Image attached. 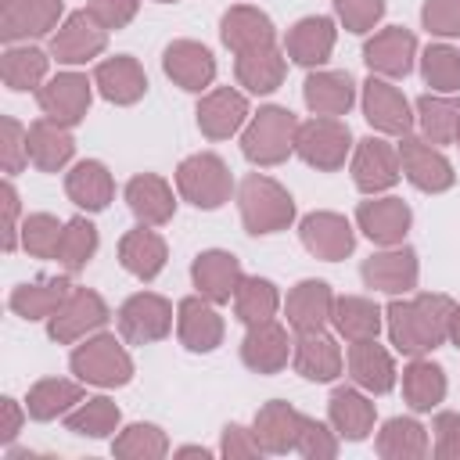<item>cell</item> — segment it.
Segmentation results:
<instances>
[{
  "mask_svg": "<svg viewBox=\"0 0 460 460\" xmlns=\"http://www.w3.org/2000/svg\"><path fill=\"white\" fill-rule=\"evenodd\" d=\"M449 295H413V298H392L385 309L388 338L402 356H428L442 341H449V316H453Z\"/></svg>",
  "mask_w": 460,
  "mask_h": 460,
  "instance_id": "obj_1",
  "label": "cell"
},
{
  "mask_svg": "<svg viewBox=\"0 0 460 460\" xmlns=\"http://www.w3.org/2000/svg\"><path fill=\"white\" fill-rule=\"evenodd\" d=\"M237 208H241L244 230L255 234V237L288 230L295 223V198L288 194V187H280L277 180H270L262 172H252V176L241 180Z\"/></svg>",
  "mask_w": 460,
  "mask_h": 460,
  "instance_id": "obj_2",
  "label": "cell"
},
{
  "mask_svg": "<svg viewBox=\"0 0 460 460\" xmlns=\"http://www.w3.org/2000/svg\"><path fill=\"white\" fill-rule=\"evenodd\" d=\"M295 137H298L295 111L280 104H266L259 108V115L248 119L241 133V151L252 165H280L295 151Z\"/></svg>",
  "mask_w": 460,
  "mask_h": 460,
  "instance_id": "obj_3",
  "label": "cell"
},
{
  "mask_svg": "<svg viewBox=\"0 0 460 460\" xmlns=\"http://www.w3.org/2000/svg\"><path fill=\"white\" fill-rule=\"evenodd\" d=\"M68 367L83 385L97 388H122L133 377V359L115 334H93L83 345H75Z\"/></svg>",
  "mask_w": 460,
  "mask_h": 460,
  "instance_id": "obj_4",
  "label": "cell"
},
{
  "mask_svg": "<svg viewBox=\"0 0 460 460\" xmlns=\"http://www.w3.org/2000/svg\"><path fill=\"white\" fill-rule=\"evenodd\" d=\"M176 190L183 201H190L194 208H219L230 201L234 194V176L226 169V162L212 151H198L190 158H183L176 165Z\"/></svg>",
  "mask_w": 460,
  "mask_h": 460,
  "instance_id": "obj_5",
  "label": "cell"
},
{
  "mask_svg": "<svg viewBox=\"0 0 460 460\" xmlns=\"http://www.w3.org/2000/svg\"><path fill=\"white\" fill-rule=\"evenodd\" d=\"M295 151L305 165H313L320 172H334L345 165V158L352 151V133L334 115H313L309 122H298Z\"/></svg>",
  "mask_w": 460,
  "mask_h": 460,
  "instance_id": "obj_6",
  "label": "cell"
},
{
  "mask_svg": "<svg viewBox=\"0 0 460 460\" xmlns=\"http://www.w3.org/2000/svg\"><path fill=\"white\" fill-rule=\"evenodd\" d=\"M108 305L97 291L90 288H72V295L61 302V309L47 320V334L58 345H75L83 338H90L93 331H101L108 323Z\"/></svg>",
  "mask_w": 460,
  "mask_h": 460,
  "instance_id": "obj_7",
  "label": "cell"
},
{
  "mask_svg": "<svg viewBox=\"0 0 460 460\" xmlns=\"http://www.w3.org/2000/svg\"><path fill=\"white\" fill-rule=\"evenodd\" d=\"M399 165H402V176L424 194H442L456 183L449 158L438 147H431V140L413 137V133L399 137Z\"/></svg>",
  "mask_w": 460,
  "mask_h": 460,
  "instance_id": "obj_8",
  "label": "cell"
},
{
  "mask_svg": "<svg viewBox=\"0 0 460 460\" xmlns=\"http://www.w3.org/2000/svg\"><path fill=\"white\" fill-rule=\"evenodd\" d=\"M172 331V302L155 291H137L119 305V334L133 345L162 341Z\"/></svg>",
  "mask_w": 460,
  "mask_h": 460,
  "instance_id": "obj_9",
  "label": "cell"
},
{
  "mask_svg": "<svg viewBox=\"0 0 460 460\" xmlns=\"http://www.w3.org/2000/svg\"><path fill=\"white\" fill-rule=\"evenodd\" d=\"M108 47V29L90 11H72L50 36V58L61 65H86Z\"/></svg>",
  "mask_w": 460,
  "mask_h": 460,
  "instance_id": "obj_10",
  "label": "cell"
},
{
  "mask_svg": "<svg viewBox=\"0 0 460 460\" xmlns=\"http://www.w3.org/2000/svg\"><path fill=\"white\" fill-rule=\"evenodd\" d=\"M93 83L83 75V72H58L54 79H47L40 90H36V101H40V111L47 119H54L58 126H79L86 119V108H90V90Z\"/></svg>",
  "mask_w": 460,
  "mask_h": 460,
  "instance_id": "obj_11",
  "label": "cell"
},
{
  "mask_svg": "<svg viewBox=\"0 0 460 460\" xmlns=\"http://www.w3.org/2000/svg\"><path fill=\"white\" fill-rule=\"evenodd\" d=\"M363 119L377 129V133H388V137H406L413 129V111H410V101L402 97L399 86H392L388 79L381 75H370L363 83Z\"/></svg>",
  "mask_w": 460,
  "mask_h": 460,
  "instance_id": "obj_12",
  "label": "cell"
},
{
  "mask_svg": "<svg viewBox=\"0 0 460 460\" xmlns=\"http://www.w3.org/2000/svg\"><path fill=\"white\" fill-rule=\"evenodd\" d=\"M402 176V165H399V147H392L388 140L381 137H363L356 144V155H352V180L363 194H381L388 187H395Z\"/></svg>",
  "mask_w": 460,
  "mask_h": 460,
  "instance_id": "obj_13",
  "label": "cell"
},
{
  "mask_svg": "<svg viewBox=\"0 0 460 460\" xmlns=\"http://www.w3.org/2000/svg\"><path fill=\"white\" fill-rule=\"evenodd\" d=\"M363 284L374 288V291H385V295H410L417 288V277H420V266H417V252L406 248V244H392L385 252H374L367 262H363Z\"/></svg>",
  "mask_w": 460,
  "mask_h": 460,
  "instance_id": "obj_14",
  "label": "cell"
},
{
  "mask_svg": "<svg viewBox=\"0 0 460 460\" xmlns=\"http://www.w3.org/2000/svg\"><path fill=\"white\" fill-rule=\"evenodd\" d=\"M65 14V0H4L0 4V40L18 43L32 36H47L58 29Z\"/></svg>",
  "mask_w": 460,
  "mask_h": 460,
  "instance_id": "obj_15",
  "label": "cell"
},
{
  "mask_svg": "<svg viewBox=\"0 0 460 460\" xmlns=\"http://www.w3.org/2000/svg\"><path fill=\"white\" fill-rule=\"evenodd\" d=\"M413 58H417V36L402 25H388L381 32H374L363 47V61L370 68V75H381V79H399L413 68Z\"/></svg>",
  "mask_w": 460,
  "mask_h": 460,
  "instance_id": "obj_16",
  "label": "cell"
},
{
  "mask_svg": "<svg viewBox=\"0 0 460 460\" xmlns=\"http://www.w3.org/2000/svg\"><path fill=\"white\" fill-rule=\"evenodd\" d=\"M162 68L187 93H201L216 79V58H212V50L205 43H194V40H172L162 50Z\"/></svg>",
  "mask_w": 460,
  "mask_h": 460,
  "instance_id": "obj_17",
  "label": "cell"
},
{
  "mask_svg": "<svg viewBox=\"0 0 460 460\" xmlns=\"http://www.w3.org/2000/svg\"><path fill=\"white\" fill-rule=\"evenodd\" d=\"M298 237H302L305 252H313L323 262H338V259L352 255V248H356V230L338 212H309L298 223Z\"/></svg>",
  "mask_w": 460,
  "mask_h": 460,
  "instance_id": "obj_18",
  "label": "cell"
},
{
  "mask_svg": "<svg viewBox=\"0 0 460 460\" xmlns=\"http://www.w3.org/2000/svg\"><path fill=\"white\" fill-rule=\"evenodd\" d=\"M198 129L208 140H230L248 122V97L234 86H216L198 101Z\"/></svg>",
  "mask_w": 460,
  "mask_h": 460,
  "instance_id": "obj_19",
  "label": "cell"
},
{
  "mask_svg": "<svg viewBox=\"0 0 460 460\" xmlns=\"http://www.w3.org/2000/svg\"><path fill=\"white\" fill-rule=\"evenodd\" d=\"M241 259L234 252H223V248H208L201 255H194L190 262V280L198 288L201 298L223 305V302H234V291L241 284Z\"/></svg>",
  "mask_w": 460,
  "mask_h": 460,
  "instance_id": "obj_20",
  "label": "cell"
},
{
  "mask_svg": "<svg viewBox=\"0 0 460 460\" xmlns=\"http://www.w3.org/2000/svg\"><path fill=\"white\" fill-rule=\"evenodd\" d=\"M410 223H413V212L402 198H370V201H359L356 208V226L381 248L402 244Z\"/></svg>",
  "mask_w": 460,
  "mask_h": 460,
  "instance_id": "obj_21",
  "label": "cell"
},
{
  "mask_svg": "<svg viewBox=\"0 0 460 460\" xmlns=\"http://www.w3.org/2000/svg\"><path fill=\"white\" fill-rule=\"evenodd\" d=\"M223 316L216 313V302L190 295L176 305V334L183 341V349L190 352H212L223 345Z\"/></svg>",
  "mask_w": 460,
  "mask_h": 460,
  "instance_id": "obj_22",
  "label": "cell"
},
{
  "mask_svg": "<svg viewBox=\"0 0 460 460\" xmlns=\"http://www.w3.org/2000/svg\"><path fill=\"white\" fill-rule=\"evenodd\" d=\"M291 338H288V327L277 323V320H266V323H252L244 341H241V359L248 370L255 374H280L291 359Z\"/></svg>",
  "mask_w": 460,
  "mask_h": 460,
  "instance_id": "obj_23",
  "label": "cell"
},
{
  "mask_svg": "<svg viewBox=\"0 0 460 460\" xmlns=\"http://www.w3.org/2000/svg\"><path fill=\"white\" fill-rule=\"evenodd\" d=\"M334 22L327 14H309V18H298L288 36H284V54L295 61V65H305V68H316L331 58L334 50Z\"/></svg>",
  "mask_w": 460,
  "mask_h": 460,
  "instance_id": "obj_24",
  "label": "cell"
},
{
  "mask_svg": "<svg viewBox=\"0 0 460 460\" xmlns=\"http://www.w3.org/2000/svg\"><path fill=\"white\" fill-rule=\"evenodd\" d=\"M331 313H334V291L327 280H298L291 291H288V302H284V316H288V327L298 334V331H320L331 323Z\"/></svg>",
  "mask_w": 460,
  "mask_h": 460,
  "instance_id": "obj_25",
  "label": "cell"
},
{
  "mask_svg": "<svg viewBox=\"0 0 460 460\" xmlns=\"http://www.w3.org/2000/svg\"><path fill=\"white\" fill-rule=\"evenodd\" d=\"M291 363L305 381H334L341 374V349L323 327L298 331L291 345Z\"/></svg>",
  "mask_w": 460,
  "mask_h": 460,
  "instance_id": "obj_26",
  "label": "cell"
},
{
  "mask_svg": "<svg viewBox=\"0 0 460 460\" xmlns=\"http://www.w3.org/2000/svg\"><path fill=\"white\" fill-rule=\"evenodd\" d=\"M93 86L111 104H137L147 93V75H144V68H140L137 58L115 54V58H104L93 68Z\"/></svg>",
  "mask_w": 460,
  "mask_h": 460,
  "instance_id": "obj_27",
  "label": "cell"
},
{
  "mask_svg": "<svg viewBox=\"0 0 460 460\" xmlns=\"http://www.w3.org/2000/svg\"><path fill=\"white\" fill-rule=\"evenodd\" d=\"M302 420L305 413H298L291 402L284 399H273L266 406H259L255 420H252V431L262 446V453H291L295 442H298V431H302Z\"/></svg>",
  "mask_w": 460,
  "mask_h": 460,
  "instance_id": "obj_28",
  "label": "cell"
},
{
  "mask_svg": "<svg viewBox=\"0 0 460 460\" xmlns=\"http://www.w3.org/2000/svg\"><path fill=\"white\" fill-rule=\"evenodd\" d=\"M273 22L266 11L252 7V4H234L223 22H219V40L234 50V54H244V50H255V47H270L273 43Z\"/></svg>",
  "mask_w": 460,
  "mask_h": 460,
  "instance_id": "obj_29",
  "label": "cell"
},
{
  "mask_svg": "<svg viewBox=\"0 0 460 460\" xmlns=\"http://www.w3.org/2000/svg\"><path fill=\"white\" fill-rule=\"evenodd\" d=\"M126 205L129 212L144 223V226H162L172 219L176 212V198H172V187L158 176V172H140L126 183Z\"/></svg>",
  "mask_w": 460,
  "mask_h": 460,
  "instance_id": "obj_30",
  "label": "cell"
},
{
  "mask_svg": "<svg viewBox=\"0 0 460 460\" xmlns=\"http://www.w3.org/2000/svg\"><path fill=\"white\" fill-rule=\"evenodd\" d=\"M65 194H68L79 208L101 212V208H108L111 198H115V180H111V172H108L104 162L83 158V162H75V165L65 172Z\"/></svg>",
  "mask_w": 460,
  "mask_h": 460,
  "instance_id": "obj_31",
  "label": "cell"
},
{
  "mask_svg": "<svg viewBox=\"0 0 460 460\" xmlns=\"http://www.w3.org/2000/svg\"><path fill=\"white\" fill-rule=\"evenodd\" d=\"M349 374L363 392H374V395H385L395 385V363L388 349L377 345V338L349 341Z\"/></svg>",
  "mask_w": 460,
  "mask_h": 460,
  "instance_id": "obj_32",
  "label": "cell"
},
{
  "mask_svg": "<svg viewBox=\"0 0 460 460\" xmlns=\"http://www.w3.org/2000/svg\"><path fill=\"white\" fill-rule=\"evenodd\" d=\"M302 97H305V108L313 115H349V108L356 104V83L349 72H313L305 83H302Z\"/></svg>",
  "mask_w": 460,
  "mask_h": 460,
  "instance_id": "obj_33",
  "label": "cell"
},
{
  "mask_svg": "<svg viewBox=\"0 0 460 460\" xmlns=\"http://www.w3.org/2000/svg\"><path fill=\"white\" fill-rule=\"evenodd\" d=\"M374 402L359 388H334L327 399V420L338 431V438L363 442L374 431Z\"/></svg>",
  "mask_w": 460,
  "mask_h": 460,
  "instance_id": "obj_34",
  "label": "cell"
},
{
  "mask_svg": "<svg viewBox=\"0 0 460 460\" xmlns=\"http://www.w3.org/2000/svg\"><path fill=\"white\" fill-rule=\"evenodd\" d=\"M165 259H169V248H165L162 234H155L147 226H137V230L122 234V241H119V262L137 280H155L165 270Z\"/></svg>",
  "mask_w": 460,
  "mask_h": 460,
  "instance_id": "obj_35",
  "label": "cell"
},
{
  "mask_svg": "<svg viewBox=\"0 0 460 460\" xmlns=\"http://www.w3.org/2000/svg\"><path fill=\"white\" fill-rule=\"evenodd\" d=\"M75 155V140L68 133V126H58L54 119H36L29 126V162L40 172H58L72 162Z\"/></svg>",
  "mask_w": 460,
  "mask_h": 460,
  "instance_id": "obj_36",
  "label": "cell"
},
{
  "mask_svg": "<svg viewBox=\"0 0 460 460\" xmlns=\"http://www.w3.org/2000/svg\"><path fill=\"white\" fill-rule=\"evenodd\" d=\"M234 75L248 93H273L288 75V58L273 43L270 47H255V50L237 54Z\"/></svg>",
  "mask_w": 460,
  "mask_h": 460,
  "instance_id": "obj_37",
  "label": "cell"
},
{
  "mask_svg": "<svg viewBox=\"0 0 460 460\" xmlns=\"http://www.w3.org/2000/svg\"><path fill=\"white\" fill-rule=\"evenodd\" d=\"M68 295H72V284L65 277H36L11 291V309L22 320H50Z\"/></svg>",
  "mask_w": 460,
  "mask_h": 460,
  "instance_id": "obj_38",
  "label": "cell"
},
{
  "mask_svg": "<svg viewBox=\"0 0 460 460\" xmlns=\"http://www.w3.org/2000/svg\"><path fill=\"white\" fill-rule=\"evenodd\" d=\"M47 65L50 58L40 47L29 43H7L4 58H0V79L7 90H40L47 83Z\"/></svg>",
  "mask_w": 460,
  "mask_h": 460,
  "instance_id": "obj_39",
  "label": "cell"
},
{
  "mask_svg": "<svg viewBox=\"0 0 460 460\" xmlns=\"http://www.w3.org/2000/svg\"><path fill=\"white\" fill-rule=\"evenodd\" d=\"M402 399L417 413L435 410L446 399V370L424 356H413L410 367L402 370Z\"/></svg>",
  "mask_w": 460,
  "mask_h": 460,
  "instance_id": "obj_40",
  "label": "cell"
},
{
  "mask_svg": "<svg viewBox=\"0 0 460 460\" xmlns=\"http://www.w3.org/2000/svg\"><path fill=\"white\" fill-rule=\"evenodd\" d=\"M428 431L413 417H392L377 431V456L381 460H420L428 456Z\"/></svg>",
  "mask_w": 460,
  "mask_h": 460,
  "instance_id": "obj_41",
  "label": "cell"
},
{
  "mask_svg": "<svg viewBox=\"0 0 460 460\" xmlns=\"http://www.w3.org/2000/svg\"><path fill=\"white\" fill-rule=\"evenodd\" d=\"M331 323H334V331L345 341L377 338V331H381V309H377V302H370L363 295H341V298H334Z\"/></svg>",
  "mask_w": 460,
  "mask_h": 460,
  "instance_id": "obj_42",
  "label": "cell"
},
{
  "mask_svg": "<svg viewBox=\"0 0 460 460\" xmlns=\"http://www.w3.org/2000/svg\"><path fill=\"white\" fill-rule=\"evenodd\" d=\"M83 402V388L75 381H65V377H43L29 388V399H25V410L32 420H54V417H65L68 410H75Z\"/></svg>",
  "mask_w": 460,
  "mask_h": 460,
  "instance_id": "obj_43",
  "label": "cell"
},
{
  "mask_svg": "<svg viewBox=\"0 0 460 460\" xmlns=\"http://www.w3.org/2000/svg\"><path fill=\"white\" fill-rule=\"evenodd\" d=\"M417 122L420 137L431 144H453L460 129V101L446 93H424L417 97Z\"/></svg>",
  "mask_w": 460,
  "mask_h": 460,
  "instance_id": "obj_44",
  "label": "cell"
},
{
  "mask_svg": "<svg viewBox=\"0 0 460 460\" xmlns=\"http://www.w3.org/2000/svg\"><path fill=\"white\" fill-rule=\"evenodd\" d=\"M277 309H280V291H277L273 280H266V277H241V284L234 291V313H237V320L244 327L273 320Z\"/></svg>",
  "mask_w": 460,
  "mask_h": 460,
  "instance_id": "obj_45",
  "label": "cell"
},
{
  "mask_svg": "<svg viewBox=\"0 0 460 460\" xmlns=\"http://www.w3.org/2000/svg\"><path fill=\"white\" fill-rule=\"evenodd\" d=\"M119 420H122V413L108 395L83 399L75 410L65 413V428L72 435H86V438H108L111 431H119Z\"/></svg>",
  "mask_w": 460,
  "mask_h": 460,
  "instance_id": "obj_46",
  "label": "cell"
},
{
  "mask_svg": "<svg viewBox=\"0 0 460 460\" xmlns=\"http://www.w3.org/2000/svg\"><path fill=\"white\" fill-rule=\"evenodd\" d=\"M111 453L122 456V460H162L169 453V438L158 424H129L115 435L111 442Z\"/></svg>",
  "mask_w": 460,
  "mask_h": 460,
  "instance_id": "obj_47",
  "label": "cell"
},
{
  "mask_svg": "<svg viewBox=\"0 0 460 460\" xmlns=\"http://www.w3.org/2000/svg\"><path fill=\"white\" fill-rule=\"evenodd\" d=\"M420 75L435 93H460V50L449 43H431L420 54Z\"/></svg>",
  "mask_w": 460,
  "mask_h": 460,
  "instance_id": "obj_48",
  "label": "cell"
},
{
  "mask_svg": "<svg viewBox=\"0 0 460 460\" xmlns=\"http://www.w3.org/2000/svg\"><path fill=\"white\" fill-rule=\"evenodd\" d=\"M97 252V226L83 216L68 219L65 223V234H61V248H58V262L68 270V273H79Z\"/></svg>",
  "mask_w": 460,
  "mask_h": 460,
  "instance_id": "obj_49",
  "label": "cell"
},
{
  "mask_svg": "<svg viewBox=\"0 0 460 460\" xmlns=\"http://www.w3.org/2000/svg\"><path fill=\"white\" fill-rule=\"evenodd\" d=\"M61 234H65V223H58V216L50 212H32L25 216L22 223V248L36 259H58V248H61Z\"/></svg>",
  "mask_w": 460,
  "mask_h": 460,
  "instance_id": "obj_50",
  "label": "cell"
},
{
  "mask_svg": "<svg viewBox=\"0 0 460 460\" xmlns=\"http://www.w3.org/2000/svg\"><path fill=\"white\" fill-rule=\"evenodd\" d=\"M25 162H29V129L18 119L4 115L0 119V165L7 176H14L25 169Z\"/></svg>",
  "mask_w": 460,
  "mask_h": 460,
  "instance_id": "obj_51",
  "label": "cell"
},
{
  "mask_svg": "<svg viewBox=\"0 0 460 460\" xmlns=\"http://www.w3.org/2000/svg\"><path fill=\"white\" fill-rule=\"evenodd\" d=\"M295 453L305 456V460H331V456H338V431L305 417L302 431H298V442H295Z\"/></svg>",
  "mask_w": 460,
  "mask_h": 460,
  "instance_id": "obj_52",
  "label": "cell"
},
{
  "mask_svg": "<svg viewBox=\"0 0 460 460\" xmlns=\"http://www.w3.org/2000/svg\"><path fill=\"white\" fill-rule=\"evenodd\" d=\"M334 11H338V22H341L349 32L363 36V32H370V29L381 22L385 0H334Z\"/></svg>",
  "mask_w": 460,
  "mask_h": 460,
  "instance_id": "obj_53",
  "label": "cell"
},
{
  "mask_svg": "<svg viewBox=\"0 0 460 460\" xmlns=\"http://www.w3.org/2000/svg\"><path fill=\"white\" fill-rule=\"evenodd\" d=\"M420 22L431 36H460V0H424Z\"/></svg>",
  "mask_w": 460,
  "mask_h": 460,
  "instance_id": "obj_54",
  "label": "cell"
},
{
  "mask_svg": "<svg viewBox=\"0 0 460 460\" xmlns=\"http://www.w3.org/2000/svg\"><path fill=\"white\" fill-rule=\"evenodd\" d=\"M140 0H86V11L111 32V29H126L137 18Z\"/></svg>",
  "mask_w": 460,
  "mask_h": 460,
  "instance_id": "obj_55",
  "label": "cell"
},
{
  "mask_svg": "<svg viewBox=\"0 0 460 460\" xmlns=\"http://www.w3.org/2000/svg\"><path fill=\"white\" fill-rule=\"evenodd\" d=\"M431 431H435V456L460 460V413H438Z\"/></svg>",
  "mask_w": 460,
  "mask_h": 460,
  "instance_id": "obj_56",
  "label": "cell"
},
{
  "mask_svg": "<svg viewBox=\"0 0 460 460\" xmlns=\"http://www.w3.org/2000/svg\"><path fill=\"white\" fill-rule=\"evenodd\" d=\"M219 453L223 456H259L262 453V446H259V438H255V431L252 428H241V424H226L223 428V442H219Z\"/></svg>",
  "mask_w": 460,
  "mask_h": 460,
  "instance_id": "obj_57",
  "label": "cell"
},
{
  "mask_svg": "<svg viewBox=\"0 0 460 460\" xmlns=\"http://www.w3.org/2000/svg\"><path fill=\"white\" fill-rule=\"evenodd\" d=\"M0 201H4V252H14V248H18V234H22V226H18L22 201H18V190H14L11 180H4Z\"/></svg>",
  "mask_w": 460,
  "mask_h": 460,
  "instance_id": "obj_58",
  "label": "cell"
},
{
  "mask_svg": "<svg viewBox=\"0 0 460 460\" xmlns=\"http://www.w3.org/2000/svg\"><path fill=\"white\" fill-rule=\"evenodd\" d=\"M25 413H29V410H22L18 399H11V395L0 399V442H14V438H18Z\"/></svg>",
  "mask_w": 460,
  "mask_h": 460,
  "instance_id": "obj_59",
  "label": "cell"
},
{
  "mask_svg": "<svg viewBox=\"0 0 460 460\" xmlns=\"http://www.w3.org/2000/svg\"><path fill=\"white\" fill-rule=\"evenodd\" d=\"M449 341L460 349V305H453V316H449Z\"/></svg>",
  "mask_w": 460,
  "mask_h": 460,
  "instance_id": "obj_60",
  "label": "cell"
},
{
  "mask_svg": "<svg viewBox=\"0 0 460 460\" xmlns=\"http://www.w3.org/2000/svg\"><path fill=\"white\" fill-rule=\"evenodd\" d=\"M176 456H201V460H205V456H212V453H208L205 446H183V449H176Z\"/></svg>",
  "mask_w": 460,
  "mask_h": 460,
  "instance_id": "obj_61",
  "label": "cell"
},
{
  "mask_svg": "<svg viewBox=\"0 0 460 460\" xmlns=\"http://www.w3.org/2000/svg\"><path fill=\"white\" fill-rule=\"evenodd\" d=\"M453 144H456V147H460V129H456V140H453Z\"/></svg>",
  "mask_w": 460,
  "mask_h": 460,
  "instance_id": "obj_62",
  "label": "cell"
},
{
  "mask_svg": "<svg viewBox=\"0 0 460 460\" xmlns=\"http://www.w3.org/2000/svg\"><path fill=\"white\" fill-rule=\"evenodd\" d=\"M158 4H172V0H158Z\"/></svg>",
  "mask_w": 460,
  "mask_h": 460,
  "instance_id": "obj_63",
  "label": "cell"
}]
</instances>
